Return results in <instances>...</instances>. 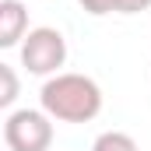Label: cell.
Here are the masks:
<instances>
[{
	"mask_svg": "<svg viewBox=\"0 0 151 151\" xmlns=\"http://www.w3.org/2000/svg\"><path fill=\"white\" fill-rule=\"evenodd\" d=\"M39 102L60 123H91L102 113V88L84 74H56L42 84Z\"/></svg>",
	"mask_w": 151,
	"mask_h": 151,
	"instance_id": "obj_1",
	"label": "cell"
},
{
	"mask_svg": "<svg viewBox=\"0 0 151 151\" xmlns=\"http://www.w3.org/2000/svg\"><path fill=\"white\" fill-rule=\"evenodd\" d=\"M7 151H49L53 144V116L42 109H14L4 119Z\"/></svg>",
	"mask_w": 151,
	"mask_h": 151,
	"instance_id": "obj_2",
	"label": "cell"
},
{
	"mask_svg": "<svg viewBox=\"0 0 151 151\" xmlns=\"http://www.w3.org/2000/svg\"><path fill=\"white\" fill-rule=\"evenodd\" d=\"M63 60H67V39H63L60 28L42 25V28H32L25 35V42H21V63H25L28 74L49 77L63 67Z\"/></svg>",
	"mask_w": 151,
	"mask_h": 151,
	"instance_id": "obj_3",
	"label": "cell"
},
{
	"mask_svg": "<svg viewBox=\"0 0 151 151\" xmlns=\"http://www.w3.org/2000/svg\"><path fill=\"white\" fill-rule=\"evenodd\" d=\"M28 35V11L21 0H0V46L11 49Z\"/></svg>",
	"mask_w": 151,
	"mask_h": 151,
	"instance_id": "obj_4",
	"label": "cell"
},
{
	"mask_svg": "<svg viewBox=\"0 0 151 151\" xmlns=\"http://www.w3.org/2000/svg\"><path fill=\"white\" fill-rule=\"evenodd\" d=\"M91 151H137V141L130 134H123V130H106V134L95 137Z\"/></svg>",
	"mask_w": 151,
	"mask_h": 151,
	"instance_id": "obj_5",
	"label": "cell"
},
{
	"mask_svg": "<svg viewBox=\"0 0 151 151\" xmlns=\"http://www.w3.org/2000/svg\"><path fill=\"white\" fill-rule=\"evenodd\" d=\"M14 99H18V74L11 63H0V106L11 109Z\"/></svg>",
	"mask_w": 151,
	"mask_h": 151,
	"instance_id": "obj_6",
	"label": "cell"
},
{
	"mask_svg": "<svg viewBox=\"0 0 151 151\" xmlns=\"http://www.w3.org/2000/svg\"><path fill=\"white\" fill-rule=\"evenodd\" d=\"M88 14H95V18H102V14H119V0H77Z\"/></svg>",
	"mask_w": 151,
	"mask_h": 151,
	"instance_id": "obj_7",
	"label": "cell"
},
{
	"mask_svg": "<svg viewBox=\"0 0 151 151\" xmlns=\"http://www.w3.org/2000/svg\"><path fill=\"white\" fill-rule=\"evenodd\" d=\"M148 7H151V0H119V14H141Z\"/></svg>",
	"mask_w": 151,
	"mask_h": 151,
	"instance_id": "obj_8",
	"label": "cell"
}]
</instances>
